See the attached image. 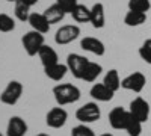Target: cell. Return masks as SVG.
Instances as JSON below:
<instances>
[{
	"label": "cell",
	"mask_w": 151,
	"mask_h": 136,
	"mask_svg": "<svg viewBox=\"0 0 151 136\" xmlns=\"http://www.w3.org/2000/svg\"><path fill=\"white\" fill-rule=\"evenodd\" d=\"M68 119V114L64 107H53L52 110H48V114L45 117V122L48 127L52 129H60L65 126V122Z\"/></svg>",
	"instance_id": "obj_9"
},
{
	"label": "cell",
	"mask_w": 151,
	"mask_h": 136,
	"mask_svg": "<svg viewBox=\"0 0 151 136\" xmlns=\"http://www.w3.org/2000/svg\"><path fill=\"white\" fill-rule=\"evenodd\" d=\"M91 97L97 101H110L113 98V91H110L104 83H97L91 88Z\"/></svg>",
	"instance_id": "obj_15"
},
{
	"label": "cell",
	"mask_w": 151,
	"mask_h": 136,
	"mask_svg": "<svg viewBox=\"0 0 151 136\" xmlns=\"http://www.w3.org/2000/svg\"><path fill=\"white\" fill-rule=\"evenodd\" d=\"M68 71V67L64 65V64H55V65H50V67H45L44 68V73L48 79H52L55 82H59L65 77V74Z\"/></svg>",
	"instance_id": "obj_17"
},
{
	"label": "cell",
	"mask_w": 151,
	"mask_h": 136,
	"mask_svg": "<svg viewBox=\"0 0 151 136\" xmlns=\"http://www.w3.org/2000/svg\"><path fill=\"white\" fill-rule=\"evenodd\" d=\"M26 133H27V124L21 117L9 118L8 127H6V136H24Z\"/></svg>",
	"instance_id": "obj_12"
},
{
	"label": "cell",
	"mask_w": 151,
	"mask_h": 136,
	"mask_svg": "<svg viewBox=\"0 0 151 136\" xmlns=\"http://www.w3.org/2000/svg\"><path fill=\"white\" fill-rule=\"evenodd\" d=\"M44 17L47 18V21L50 23V24H55V23H59V21H62L64 20V17H65V12L60 9V6L59 5H52V6H48L45 11H44Z\"/></svg>",
	"instance_id": "obj_19"
},
{
	"label": "cell",
	"mask_w": 151,
	"mask_h": 136,
	"mask_svg": "<svg viewBox=\"0 0 151 136\" xmlns=\"http://www.w3.org/2000/svg\"><path fill=\"white\" fill-rule=\"evenodd\" d=\"M21 44L29 56H35L40 53L41 47L44 45V35L36 30H30L21 38Z\"/></svg>",
	"instance_id": "obj_2"
},
{
	"label": "cell",
	"mask_w": 151,
	"mask_h": 136,
	"mask_svg": "<svg viewBox=\"0 0 151 136\" xmlns=\"http://www.w3.org/2000/svg\"><path fill=\"white\" fill-rule=\"evenodd\" d=\"M95 29L104 27L106 23V15H104V6L103 3H95L91 8V21H89Z\"/></svg>",
	"instance_id": "obj_16"
},
{
	"label": "cell",
	"mask_w": 151,
	"mask_h": 136,
	"mask_svg": "<svg viewBox=\"0 0 151 136\" xmlns=\"http://www.w3.org/2000/svg\"><path fill=\"white\" fill-rule=\"evenodd\" d=\"M80 47L85 52H89V53L97 55V56H103L106 53L104 44L97 38H92V36H85V38L80 41Z\"/></svg>",
	"instance_id": "obj_11"
},
{
	"label": "cell",
	"mask_w": 151,
	"mask_h": 136,
	"mask_svg": "<svg viewBox=\"0 0 151 136\" xmlns=\"http://www.w3.org/2000/svg\"><path fill=\"white\" fill-rule=\"evenodd\" d=\"M23 94V85L17 80H12L8 83V86L5 88V91L0 95V101L3 104H9V106H14Z\"/></svg>",
	"instance_id": "obj_4"
},
{
	"label": "cell",
	"mask_w": 151,
	"mask_h": 136,
	"mask_svg": "<svg viewBox=\"0 0 151 136\" xmlns=\"http://www.w3.org/2000/svg\"><path fill=\"white\" fill-rule=\"evenodd\" d=\"M147 83V79L142 73L136 71V73H132L129 74L127 77H124L121 80V88L124 89H129V91H133V92H141L144 89V86Z\"/></svg>",
	"instance_id": "obj_7"
},
{
	"label": "cell",
	"mask_w": 151,
	"mask_h": 136,
	"mask_svg": "<svg viewBox=\"0 0 151 136\" xmlns=\"http://www.w3.org/2000/svg\"><path fill=\"white\" fill-rule=\"evenodd\" d=\"M103 83L107 86L110 91L116 92V91L121 88V80H119V76H118V71H116V70H110V71H107V74L104 76Z\"/></svg>",
	"instance_id": "obj_21"
},
{
	"label": "cell",
	"mask_w": 151,
	"mask_h": 136,
	"mask_svg": "<svg viewBox=\"0 0 151 136\" xmlns=\"http://www.w3.org/2000/svg\"><path fill=\"white\" fill-rule=\"evenodd\" d=\"M71 136H95V133H94V130L91 127H88L86 124H79V126L73 127Z\"/></svg>",
	"instance_id": "obj_28"
},
{
	"label": "cell",
	"mask_w": 151,
	"mask_h": 136,
	"mask_svg": "<svg viewBox=\"0 0 151 136\" xmlns=\"http://www.w3.org/2000/svg\"><path fill=\"white\" fill-rule=\"evenodd\" d=\"M29 24L32 26V30H36L40 33H47L50 30V23L44 17V14H38V12H32L29 17Z\"/></svg>",
	"instance_id": "obj_14"
},
{
	"label": "cell",
	"mask_w": 151,
	"mask_h": 136,
	"mask_svg": "<svg viewBox=\"0 0 151 136\" xmlns=\"http://www.w3.org/2000/svg\"><path fill=\"white\" fill-rule=\"evenodd\" d=\"M147 21V14H142V12H134V11H129L124 17V23L130 27H136L141 26Z\"/></svg>",
	"instance_id": "obj_20"
},
{
	"label": "cell",
	"mask_w": 151,
	"mask_h": 136,
	"mask_svg": "<svg viewBox=\"0 0 151 136\" xmlns=\"http://www.w3.org/2000/svg\"><path fill=\"white\" fill-rule=\"evenodd\" d=\"M56 5H59L65 14H71L79 3H77V0H56Z\"/></svg>",
	"instance_id": "obj_29"
},
{
	"label": "cell",
	"mask_w": 151,
	"mask_h": 136,
	"mask_svg": "<svg viewBox=\"0 0 151 136\" xmlns=\"http://www.w3.org/2000/svg\"><path fill=\"white\" fill-rule=\"evenodd\" d=\"M14 12H15V17L20 21H29V17H30V5H27L24 0H17Z\"/></svg>",
	"instance_id": "obj_22"
},
{
	"label": "cell",
	"mask_w": 151,
	"mask_h": 136,
	"mask_svg": "<svg viewBox=\"0 0 151 136\" xmlns=\"http://www.w3.org/2000/svg\"><path fill=\"white\" fill-rule=\"evenodd\" d=\"M130 118V112L125 110L124 107H113L109 114V122L113 129L116 130H121V129H125L127 126V121Z\"/></svg>",
	"instance_id": "obj_10"
},
{
	"label": "cell",
	"mask_w": 151,
	"mask_h": 136,
	"mask_svg": "<svg viewBox=\"0 0 151 136\" xmlns=\"http://www.w3.org/2000/svg\"><path fill=\"white\" fill-rule=\"evenodd\" d=\"M124 130L129 133V136H141V133H142V122L137 121L136 118H133L130 115V118L127 121V126H125Z\"/></svg>",
	"instance_id": "obj_24"
},
{
	"label": "cell",
	"mask_w": 151,
	"mask_h": 136,
	"mask_svg": "<svg viewBox=\"0 0 151 136\" xmlns=\"http://www.w3.org/2000/svg\"><path fill=\"white\" fill-rule=\"evenodd\" d=\"M71 15L74 21H77V23H88V21H91V9H88L85 5L79 3L76 6V9L71 12Z\"/></svg>",
	"instance_id": "obj_23"
},
{
	"label": "cell",
	"mask_w": 151,
	"mask_h": 136,
	"mask_svg": "<svg viewBox=\"0 0 151 136\" xmlns=\"http://www.w3.org/2000/svg\"><path fill=\"white\" fill-rule=\"evenodd\" d=\"M53 95H55V100L59 106L71 104V103H76L80 98V89L71 83H60L53 88Z\"/></svg>",
	"instance_id": "obj_1"
},
{
	"label": "cell",
	"mask_w": 151,
	"mask_h": 136,
	"mask_svg": "<svg viewBox=\"0 0 151 136\" xmlns=\"http://www.w3.org/2000/svg\"><path fill=\"white\" fill-rule=\"evenodd\" d=\"M6 2H17V0H6Z\"/></svg>",
	"instance_id": "obj_33"
},
{
	"label": "cell",
	"mask_w": 151,
	"mask_h": 136,
	"mask_svg": "<svg viewBox=\"0 0 151 136\" xmlns=\"http://www.w3.org/2000/svg\"><path fill=\"white\" fill-rule=\"evenodd\" d=\"M101 71H103V67L100 65V64H97V62H88V65L85 67V71H83V74H82V80H85V82H94L100 74H101Z\"/></svg>",
	"instance_id": "obj_18"
},
{
	"label": "cell",
	"mask_w": 151,
	"mask_h": 136,
	"mask_svg": "<svg viewBox=\"0 0 151 136\" xmlns=\"http://www.w3.org/2000/svg\"><path fill=\"white\" fill-rule=\"evenodd\" d=\"M0 136H2V133H0Z\"/></svg>",
	"instance_id": "obj_34"
},
{
	"label": "cell",
	"mask_w": 151,
	"mask_h": 136,
	"mask_svg": "<svg viewBox=\"0 0 151 136\" xmlns=\"http://www.w3.org/2000/svg\"><path fill=\"white\" fill-rule=\"evenodd\" d=\"M38 56H40V60H41V64L42 67H50V65H55L59 62V58H58V53L53 47H50V45H42L41 47V50L40 53H38Z\"/></svg>",
	"instance_id": "obj_13"
},
{
	"label": "cell",
	"mask_w": 151,
	"mask_h": 136,
	"mask_svg": "<svg viewBox=\"0 0 151 136\" xmlns=\"http://www.w3.org/2000/svg\"><path fill=\"white\" fill-rule=\"evenodd\" d=\"M139 56L144 62L151 65V40H147L141 47H139Z\"/></svg>",
	"instance_id": "obj_27"
},
{
	"label": "cell",
	"mask_w": 151,
	"mask_h": 136,
	"mask_svg": "<svg viewBox=\"0 0 151 136\" xmlns=\"http://www.w3.org/2000/svg\"><path fill=\"white\" fill-rule=\"evenodd\" d=\"M36 136H50V135H47V133H40V135H36Z\"/></svg>",
	"instance_id": "obj_32"
},
{
	"label": "cell",
	"mask_w": 151,
	"mask_h": 136,
	"mask_svg": "<svg viewBox=\"0 0 151 136\" xmlns=\"http://www.w3.org/2000/svg\"><path fill=\"white\" fill-rule=\"evenodd\" d=\"M15 29V21L8 14H0V32H12Z\"/></svg>",
	"instance_id": "obj_26"
},
{
	"label": "cell",
	"mask_w": 151,
	"mask_h": 136,
	"mask_svg": "<svg viewBox=\"0 0 151 136\" xmlns=\"http://www.w3.org/2000/svg\"><path fill=\"white\" fill-rule=\"evenodd\" d=\"M150 8H151L150 0H129V11L147 14V11H150Z\"/></svg>",
	"instance_id": "obj_25"
},
{
	"label": "cell",
	"mask_w": 151,
	"mask_h": 136,
	"mask_svg": "<svg viewBox=\"0 0 151 136\" xmlns=\"http://www.w3.org/2000/svg\"><path fill=\"white\" fill-rule=\"evenodd\" d=\"M80 35V27L76 26V24H67V26H62L60 29H58L56 35H55V41L59 45H65L73 42L74 40H77Z\"/></svg>",
	"instance_id": "obj_5"
},
{
	"label": "cell",
	"mask_w": 151,
	"mask_h": 136,
	"mask_svg": "<svg viewBox=\"0 0 151 136\" xmlns=\"http://www.w3.org/2000/svg\"><path fill=\"white\" fill-rule=\"evenodd\" d=\"M100 136H113L112 133H103V135H100Z\"/></svg>",
	"instance_id": "obj_31"
},
{
	"label": "cell",
	"mask_w": 151,
	"mask_h": 136,
	"mask_svg": "<svg viewBox=\"0 0 151 136\" xmlns=\"http://www.w3.org/2000/svg\"><path fill=\"white\" fill-rule=\"evenodd\" d=\"M88 60L85 56L82 55H77V53H71L68 55L67 58V67H68V71L73 73V76L76 79H82V74L85 71V67L88 65Z\"/></svg>",
	"instance_id": "obj_8"
},
{
	"label": "cell",
	"mask_w": 151,
	"mask_h": 136,
	"mask_svg": "<svg viewBox=\"0 0 151 136\" xmlns=\"http://www.w3.org/2000/svg\"><path fill=\"white\" fill-rule=\"evenodd\" d=\"M101 112H100V107L97 103H86L82 107L77 109L76 112V118H77L82 124H88V122H95L100 119Z\"/></svg>",
	"instance_id": "obj_3"
},
{
	"label": "cell",
	"mask_w": 151,
	"mask_h": 136,
	"mask_svg": "<svg viewBox=\"0 0 151 136\" xmlns=\"http://www.w3.org/2000/svg\"><path fill=\"white\" fill-rule=\"evenodd\" d=\"M129 112L133 118H136L137 121L145 122L150 117V104L144 100L142 97H136L134 100L130 103V109Z\"/></svg>",
	"instance_id": "obj_6"
},
{
	"label": "cell",
	"mask_w": 151,
	"mask_h": 136,
	"mask_svg": "<svg viewBox=\"0 0 151 136\" xmlns=\"http://www.w3.org/2000/svg\"><path fill=\"white\" fill-rule=\"evenodd\" d=\"M24 2H26L27 5H30V6H33V5H36L38 2H40V0H24Z\"/></svg>",
	"instance_id": "obj_30"
}]
</instances>
